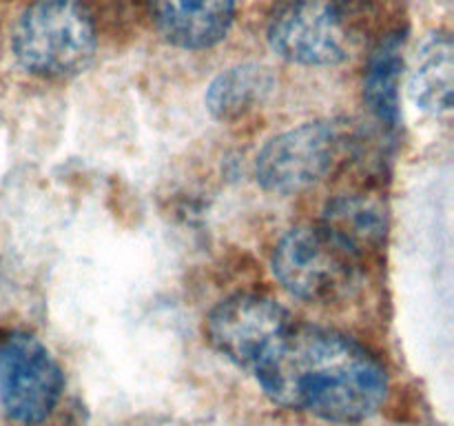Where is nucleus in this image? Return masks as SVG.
I'll list each match as a JSON object with an SVG mask.
<instances>
[{"instance_id": "8", "label": "nucleus", "mask_w": 454, "mask_h": 426, "mask_svg": "<svg viewBox=\"0 0 454 426\" xmlns=\"http://www.w3.org/2000/svg\"><path fill=\"white\" fill-rule=\"evenodd\" d=\"M155 29L186 51L215 47L235 20V0H149Z\"/></svg>"}, {"instance_id": "6", "label": "nucleus", "mask_w": 454, "mask_h": 426, "mask_svg": "<svg viewBox=\"0 0 454 426\" xmlns=\"http://www.w3.org/2000/svg\"><path fill=\"white\" fill-rule=\"evenodd\" d=\"M293 315L275 300L255 293H238L208 313L204 333L222 358L253 373L257 364L293 328Z\"/></svg>"}, {"instance_id": "1", "label": "nucleus", "mask_w": 454, "mask_h": 426, "mask_svg": "<svg viewBox=\"0 0 454 426\" xmlns=\"http://www.w3.org/2000/svg\"><path fill=\"white\" fill-rule=\"evenodd\" d=\"M251 375L278 406L333 424L368 420L388 395V373L371 351L310 324H293Z\"/></svg>"}, {"instance_id": "9", "label": "nucleus", "mask_w": 454, "mask_h": 426, "mask_svg": "<svg viewBox=\"0 0 454 426\" xmlns=\"http://www.w3.org/2000/svg\"><path fill=\"white\" fill-rule=\"evenodd\" d=\"M319 225L359 260L380 248L388 233V216L384 207L366 195H340L331 200Z\"/></svg>"}, {"instance_id": "12", "label": "nucleus", "mask_w": 454, "mask_h": 426, "mask_svg": "<svg viewBox=\"0 0 454 426\" xmlns=\"http://www.w3.org/2000/svg\"><path fill=\"white\" fill-rule=\"evenodd\" d=\"M452 40L446 34H433L424 40L408 75V93L421 111L446 115L452 109Z\"/></svg>"}, {"instance_id": "10", "label": "nucleus", "mask_w": 454, "mask_h": 426, "mask_svg": "<svg viewBox=\"0 0 454 426\" xmlns=\"http://www.w3.org/2000/svg\"><path fill=\"white\" fill-rule=\"evenodd\" d=\"M403 71V34L388 31L377 40L371 51L364 75V100L371 114L384 127L397 129L402 122L399 106V83Z\"/></svg>"}, {"instance_id": "7", "label": "nucleus", "mask_w": 454, "mask_h": 426, "mask_svg": "<svg viewBox=\"0 0 454 426\" xmlns=\"http://www.w3.org/2000/svg\"><path fill=\"white\" fill-rule=\"evenodd\" d=\"M340 146V129L328 120L304 122L278 133L255 158L257 185L269 193H301L331 171Z\"/></svg>"}, {"instance_id": "2", "label": "nucleus", "mask_w": 454, "mask_h": 426, "mask_svg": "<svg viewBox=\"0 0 454 426\" xmlns=\"http://www.w3.org/2000/svg\"><path fill=\"white\" fill-rule=\"evenodd\" d=\"M366 29L364 0H279L269 16L266 38L284 60L333 67L357 51Z\"/></svg>"}, {"instance_id": "5", "label": "nucleus", "mask_w": 454, "mask_h": 426, "mask_svg": "<svg viewBox=\"0 0 454 426\" xmlns=\"http://www.w3.org/2000/svg\"><path fill=\"white\" fill-rule=\"evenodd\" d=\"M65 390L51 351L31 333H12L0 344V404L9 420L34 426L47 420Z\"/></svg>"}, {"instance_id": "3", "label": "nucleus", "mask_w": 454, "mask_h": 426, "mask_svg": "<svg viewBox=\"0 0 454 426\" xmlns=\"http://www.w3.org/2000/svg\"><path fill=\"white\" fill-rule=\"evenodd\" d=\"M96 44V22L80 0H35L12 34L18 65L40 78L75 75L91 62Z\"/></svg>"}, {"instance_id": "11", "label": "nucleus", "mask_w": 454, "mask_h": 426, "mask_svg": "<svg viewBox=\"0 0 454 426\" xmlns=\"http://www.w3.org/2000/svg\"><path fill=\"white\" fill-rule=\"evenodd\" d=\"M275 75L257 62L229 67L211 80L204 96L208 114L220 122L244 118L273 93Z\"/></svg>"}, {"instance_id": "4", "label": "nucleus", "mask_w": 454, "mask_h": 426, "mask_svg": "<svg viewBox=\"0 0 454 426\" xmlns=\"http://www.w3.org/2000/svg\"><path fill=\"white\" fill-rule=\"evenodd\" d=\"M359 257L322 225L295 226L275 244L270 266L278 282L304 302H335L357 282Z\"/></svg>"}]
</instances>
